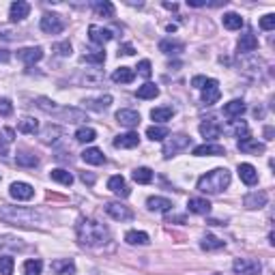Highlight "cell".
<instances>
[{"label": "cell", "instance_id": "1", "mask_svg": "<svg viewBox=\"0 0 275 275\" xmlns=\"http://www.w3.org/2000/svg\"><path fill=\"white\" fill-rule=\"evenodd\" d=\"M78 238L80 243L88 245V248H101L110 241V232L104 224H99L95 220H80L78 224Z\"/></svg>", "mask_w": 275, "mask_h": 275}, {"label": "cell", "instance_id": "2", "mask_svg": "<svg viewBox=\"0 0 275 275\" xmlns=\"http://www.w3.org/2000/svg\"><path fill=\"white\" fill-rule=\"evenodd\" d=\"M230 185V172L226 168H217L198 178V190L202 194H220Z\"/></svg>", "mask_w": 275, "mask_h": 275}, {"label": "cell", "instance_id": "3", "mask_svg": "<svg viewBox=\"0 0 275 275\" xmlns=\"http://www.w3.org/2000/svg\"><path fill=\"white\" fill-rule=\"evenodd\" d=\"M0 217L4 222H11V224H20V226H26V224H34L41 220V215L32 208H24V206H9V204H2L0 206Z\"/></svg>", "mask_w": 275, "mask_h": 275}, {"label": "cell", "instance_id": "4", "mask_svg": "<svg viewBox=\"0 0 275 275\" xmlns=\"http://www.w3.org/2000/svg\"><path fill=\"white\" fill-rule=\"evenodd\" d=\"M41 30L48 34H58L64 30V22L60 16H56V13H46V16L41 18Z\"/></svg>", "mask_w": 275, "mask_h": 275}, {"label": "cell", "instance_id": "5", "mask_svg": "<svg viewBox=\"0 0 275 275\" xmlns=\"http://www.w3.org/2000/svg\"><path fill=\"white\" fill-rule=\"evenodd\" d=\"M190 142H192V138H187V136H172L166 140L164 144V155L166 157H172V155H176L178 150H183L190 146Z\"/></svg>", "mask_w": 275, "mask_h": 275}, {"label": "cell", "instance_id": "6", "mask_svg": "<svg viewBox=\"0 0 275 275\" xmlns=\"http://www.w3.org/2000/svg\"><path fill=\"white\" fill-rule=\"evenodd\" d=\"M232 269L236 275H260V262L252 258H238L234 260Z\"/></svg>", "mask_w": 275, "mask_h": 275}, {"label": "cell", "instance_id": "7", "mask_svg": "<svg viewBox=\"0 0 275 275\" xmlns=\"http://www.w3.org/2000/svg\"><path fill=\"white\" fill-rule=\"evenodd\" d=\"M106 213L110 215L112 220H116V222H129V220H134L132 208L125 206V204H118V202H108V204H106Z\"/></svg>", "mask_w": 275, "mask_h": 275}, {"label": "cell", "instance_id": "8", "mask_svg": "<svg viewBox=\"0 0 275 275\" xmlns=\"http://www.w3.org/2000/svg\"><path fill=\"white\" fill-rule=\"evenodd\" d=\"M220 97H222L220 82H217V80H213V78H208L206 86L202 88V104H204V106H213V104H217V101H220Z\"/></svg>", "mask_w": 275, "mask_h": 275}, {"label": "cell", "instance_id": "9", "mask_svg": "<svg viewBox=\"0 0 275 275\" xmlns=\"http://www.w3.org/2000/svg\"><path fill=\"white\" fill-rule=\"evenodd\" d=\"M222 132H224V127H222L215 118H206V120L200 125V134L204 136L206 140H217V138L222 136Z\"/></svg>", "mask_w": 275, "mask_h": 275}, {"label": "cell", "instance_id": "10", "mask_svg": "<svg viewBox=\"0 0 275 275\" xmlns=\"http://www.w3.org/2000/svg\"><path fill=\"white\" fill-rule=\"evenodd\" d=\"M88 39L92 43H97V46H104L112 39V30H108V28H101V26H88Z\"/></svg>", "mask_w": 275, "mask_h": 275}, {"label": "cell", "instance_id": "11", "mask_svg": "<svg viewBox=\"0 0 275 275\" xmlns=\"http://www.w3.org/2000/svg\"><path fill=\"white\" fill-rule=\"evenodd\" d=\"M18 58L24 60L26 64H34L43 58V50L41 48H22V50H18Z\"/></svg>", "mask_w": 275, "mask_h": 275}, {"label": "cell", "instance_id": "12", "mask_svg": "<svg viewBox=\"0 0 275 275\" xmlns=\"http://www.w3.org/2000/svg\"><path fill=\"white\" fill-rule=\"evenodd\" d=\"M9 194L16 200H30L34 196V190H32V185H28V183H13Z\"/></svg>", "mask_w": 275, "mask_h": 275}, {"label": "cell", "instance_id": "13", "mask_svg": "<svg viewBox=\"0 0 275 275\" xmlns=\"http://www.w3.org/2000/svg\"><path fill=\"white\" fill-rule=\"evenodd\" d=\"M138 144H140V136L134 134V132L114 138V146H116V148H136Z\"/></svg>", "mask_w": 275, "mask_h": 275}, {"label": "cell", "instance_id": "14", "mask_svg": "<svg viewBox=\"0 0 275 275\" xmlns=\"http://www.w3.org/2000/svg\"><path fill=\"white\" fill-rule=\"evenodd\" d=\"M266 198H269L266 196V192H252L243 198V204L248 208H262L266 204Z\"/></svg>", "mask_w": 275, "mask_h": 275}, {"label": "cell", "instance_id": "15", "mask_svg": "<svg viewBox=\"0 0 275 275\" xmlns=\"http://www.w3.org/2000/svg\"><path fill=\"white\" fill-rule=\"evenodd\" d=\"M108 190L114 192V194H116V196H120V198H127V196H129V187H127L125 178H122L120 174L112 176L110 180H108Z\"/></svg>", "mask_w": 275, "mask_h": 275}, {"label": "cell", "instance_id": "16", "mask_svg": "<svg viewBox=\"0 0 275 275\" xmlns=\"http://www.w3.org/2000/svg\"><path fill=\"white\" fill-rule=\"evenodd\" d=\"M116 120L120 122V125H125V127H138V125H140V114H138L136 110H118L116 112Z\"/></svg>", "mask_w": 275, "mask_h": 275}, {"label": "cell", "instance_id": "17", "mask_svg": "<svg viewBox=\"0 0 275 275\" xmlns=\"http://www.w3.org/2000/svg\"><path fill=\"white\" fill-rule=\"evenodd\" d=\"M187 208L196 215H208L211 213V202L204 200V198H190L187 202Z\"/></svg>", "mask_w": 275, "mask_h": 275}, {"label": "cell", "instance_id": "18", "mask_svg": "<svg viewBox=\"0 0 275 275\" xmlns=\"http://www.w3.org/2000/svg\"><path fill=\"white\" fill-rule=\"evenodd\" d=\"M238 176H241V180L245 185H256L258 183V172H256L254 166H250V164L238 166Z\"/></svg>", "mask_w": 275, "mask_h": 275}, {"label": "cell", "instance_id": "19", "mask_svg": "<svg viewBox=\"0 0 275 275\" xmlns=\"http://www.w3.org/2000/svg\"><path fill=\"white\" fill-rule=\"evenodd\" d=\"M28 13H30V4L24 2V0H18V2L11 4V20L13 22H22L24 18H28Z\"/></svg>", "mask_w": 275, "mask_h": 275}, {"label": "cell", "instance_id": "20", "mask_svg": "<svg viewBox=\"0 0 275 275\" xmlns=\"http://www.w3.org/2000/svg\"><path fill=\"white\" fill-rule=\"evenodd\" d=\"M52 271L56 275H74L76 273V264H74V260H69V258L54 260V262H52Z\"/></svg>", "mask_w": 275, "mask_h": 275}, {"label": "cell", "instance_id": "21", "mask_svg": "<svg viewBox=\"0 0 275 275\" xmlns=\"http://www.w3.org/2000/svg\"><path fill=\"white\" fill-rule=\"evenodd\" d=\"M258 50V39L254 32H245L241 34V39H238V52H254Z\"/></svg>", "mask_w": 275, "mask_h": 275}, {"label": "cell", "instance_id": "22", "mask_svg": "<svg viewBox=\"0 0 275 275\" xmlns=\"http://www.w3.org/2000/svg\"><path fill=\"white\" fill-rule=\"evenodd\" d=\"M194 155L198 157H206V155H226V148L220 144H202V146L194 148Z\"/></svg>", "mask_w": 275, "mask_h": 275}, {"label": "cell", "instance_id": "23", "mask_svg": "<svg viewBox=\"0 0 275 275\" xmlns=\"http://www.w3.org/2000/svg\"><path fill=\"white\" fill-rule=\"evenodd\" d=\"M110 104H112V97H110V95H104V97H99V99L84 101V106L88 108V110H95V112H106L108 108H110Z\"/></svg>", "mask_w": 275, "mask_h": 275}, {"label": "cell", "instance_id": "24", "mask_svg": "<svg viewBox=\"0 0 275 275\" xmlns=\"http://www.w3.org/2000/svg\"><path fill=\"white\" fill-rule=\"evenodd\" d=\"M238 148L243 150V153H264V144L262 142H256L252 140V138H245V140H238Z\"/></svg>", "mask_w": 275, "mask_h": 275}, {"label": "cell", "instance_id": "25", "mask_svg": "<svg viewBox=\"0 0 275 275\" xmlns=\"http://www.w3.org/2000/svg\"><path fill=\"white\" fill-rule=\"evenodd\" d=\"M146 204H148V208H150V211H162V213H168L170 208L174 206V204H172V202H170L168 198H159V196L148 198V202H146Z\"/></svg>", "mask_w": 275, "mask_h": 275}, {"label": "cell", "instance_id": "26", "mask_svg": "<svg viewBox=\"0 0 275 275\" xmlns=\"http://www.w3.org/2000/svg\"><path fill=\"white\" fill-rule=\"evenodd\" d=\"M82 159L86 164H92V166H101V164H106V155L101 153L99 148H86L84 153H82Z\"/></svg>", "mask_w": 275, "mask_h": 275}, {"label": "cell", "instance_id": "27", "mask_svg": "<svg viewBox=\"0 0 275 275\" xmlns=\"http://www.w3.org/2000/svg\"><path fill=\"white\" fill-rule=\"evenodd\" d=\"M134 78H136V74H134V69H129V67H120L112 74V80L116 84H129V82H134Z\"/></svg>", "mask_w": 275, "mask_h": 275}, {"label": "cell", "instance_id": "28", "mask_svg": "<svg viewBox=\"0 0 275 275\" xmlns=\"http://www.w3.org/2000/svg\"><path fill=\"white\" fill-rule=\"evenodd\" d=\"M245 112V104L241 99H234V101H230V104L224 106V114L230 118H234V116H241V114Z\"/></svg>", "mask_w": 275, "mask_h": 275}, {"label": "cell", "instance_id": "29", "mask_svg": "<svg viewBox=\"0 0 275 275\" xmlns=\"http://www.w3.org/2000/svg\"><path fill=\"white\" fill-rule=\"evenodd\" d=\"M16 164L20 166V168H34V166L39 164V157L32 155V153H18Z\"/></svg>", "mask_w": 275, "mask_h": 275}, {"label": "cell", "instance_id": "30", "mask_svg": "<svg viewBox=\"0 0 275 275\" xmlns=\"http://www.w3.org/2000/svg\"><path fill=\"white\" fill-rule=\"evenodd\" d=\"M222 22H224V26H226L228 30H238V28L243 26V18L238 16V13H226Z\"/></svg>", "mask_w": 275, "mask_h": 275}, {"label": "cell", "instance_id": "31", "mask_svg": "<svg viewBox=\"0 0 275 275\" xmlns=\"http://www.w3.org/2000/svg\"><path fill=\"white\" fill-rule=\"evenodd\" d=\"M172 116H174V110H172V108H155V110L150 112V118L155 122H166Z\"/></svg>", "mask_w": 275, "mask_h": 275}, {"label": "cell", "instance_id": "32", "mask_svg": "<svg viewBox=\"0 0 275 275\" xmlns=\"http://www.w3.org/2000/svg\"><path fill=\"white\" fill-rule=\"evenodd\" d=\"M138 99H155L157 95H159V88L155 84H150V82H146L144 86H140V88H138Z\"/></svg>", "mask_w": 275, "mask_h": 275}, {"label": "cell", "instance_id": "33", "mask_svg": "<svg viewBox=\"0 0 275 275\" xmlns=\"http://www.w3.org/2000/svg\"><path fill=\"white\" fill-rule=\"evenodd\" d=\"M125 241L129 245H146L148 243V234L146 232H138V230H129L125 234Z\"/></svg>", "mask_w": 275, "mask_h": 275}, {"label": "cell", "instance_id": "34", "mask_svg": "<svg viewBox=\"0 0 275 275\" xmlns=\"http://www.w3.org/2000/svg\"><path fill=\"white\" fill-rule=\"evenodd\" d=\"M159 50H162L164 54H178V52H183V43L172 41V39H164L159 43Z\"/></svg>", "mask_w": 275, "mask_h": 275}, {"label": "cell", "instance_id": "35", "mask_svg": "<svg viewBox=\"0 0 275 275\" xmlns=\"http://www.w3.org/2000/svg\"><path fill=\"white\" fill-rule=\"evenodd\" d=\"M18 129H20L22 134H37L39 132V122L34 120V118H30V116H26V118L20 120Z\"/></svg>", "mask_w": 275, "mask_h": 275}, {"label": "cell", "instance_id": "36", "mask_svg": "<svg viewBox=\"0 0 275 275\" xmlns=\"http://www.w3.org/2000/svg\"><path fill=\"white\" fill-rule=\"evenodd\" d=\"M50 176H52V180H58V183H62V185H71L74 183V176H71V172H67V170H62V168H56V170H52L50 172Z\"/></svg>", "mask_w": 275, "mask_h": 275}, {"label": "cell", "instance_id": "37", "mask_svg": "<svg viewBox=\"0 0 275 275\" xmlns=\"http://www.w3.org/2000/svg\"><path fill=\"white\" fill-rule=\"evenodd\" d=\"M134 180H136V183H142V185H148L150 180H153V170H150V168L134 170Z\"/></svg>", "mask_w": 275, "mask_h": 275}, {"label": "cell", "instance_id": "38", "mask_svg": "<svg viewBox=\"0 0 275 275\" xmlns=\"http://www.w3.org/2000/svg\"><path fill=\"white\" fill-rule=\"evenodd\" d=\"M92 9L99 18H114V4L112 2H95Z\"/></svg>", "mask_w": 275, "mask_h": 275}, {"label": "cell", "instance_id": "39", "mask_svg": "<svg viewBox=\"0 0 275 275\" xmlns=\"http://www.w3.org/2000/svg\"><path fill=\"white\" fill-rule=\"evenodd\" d=\"M95 138H97V134H95V129H90V127H80L78 132H76V140L82 142V144L92 142Z\"/></svg>", "mask_w": 275, "mask_h": 275}, {"label": "cell", "instance_id": "40", "mask_svg": "<svg viewBox=\"0 0 275 275\" xmlns=\"http://www.w3.org/2000/svg\"><path fill=\"white\" fill-rule=\"evenodd\" d=\"M202 250H206V252H211V250H222L224 248V241H220L217 236H213V234H206L204 238H202Z\"/></svg>", "mask_w": 275, "mask_h": 275}, {"label": "cell", "instance_id": "41", "mask_svg": "<svg viewBox=\"0 0 275 275\" xmlns=\"http://www.w3.org/2000/svg\"><path fill=\"white\" fill-rule=\"evenodd\" d=\"M13 129H2V132H0V155H6V146H9V144L13 142Z\"/></svg>", "mask_w": 275, "mask_h": 275}, {"label": "cell", "instance_id": "42", "mask_svg": "<svg viewBox=\"0 0 275 275\" xmlns=\"http://www.w3.org/2000/svg\"><path fill=\"white\" fill-rule=\"evenodd\" d=\"M41 269H43V262L39 258L26 260L24 262V275H41Z\"/></svg>", "mask_w": 275, "mask_h": 275}, {"label": "cell", "instance_id": "43", "mask_svg": "<svg viewBox=\"0 0 275 275\" xmlns=\"http://www.w3.org/2000/svg\"><path fill=\"white\" fill-rule=\"evenodd\" d=\"M82 60H84V62L104 64V60H106V52H104V50H92V52H86V54L82 56Z\"/></svg>", "mask_w": 275, "mask_h": 275}, {"label": "cell", "instance_id": "44", "mask_svg": "<svg viewBox=\"0 0 275 275\" xmlns=\"http://www.w3.org/2000/svg\"><path fill=\"white\" fill-rule=\"evenodd\" d=\"M60 134H62V129H60V127H56V125H48V127H46V132H43V142H46V144L56 142Z\"/></svg>", "mask_w": 275, "mask_h": 275}, {"label": "cell", "instance_id": "45", "mask_svg": "<svg viewBox=\"0 0 275 275\" xmlns=\"http://www.w3.org/2000/svg\"><path fill=\"white\" fill-rule=\"evenodd\" d=\"M230 132H232L236 138H241V140H245V138H250V127H248V122H232V127H230Z\"/></svg>", "mask_w": 275, "mask_h": 275}, {"label": "cell", "instance_id": "46", "mask_svg": "<svg viewBox=\"0 0 275 275\" xmlns=\"http://www.w3.org/2000/svg\"><path fill=\"white\" fill-rule=\"evenodd\" d=\"M146 136L150 138V140H164V138H168L170 132H168V127H148L146 129Z\"/></svg>", "mask_w": 275, "mask_h": 275}, {"label": "cell", "instance_id": "47", "mask_svg": "<svg viewBox=\"0 0 275 275\" xmlns=\"http://www.w3.org/2000/svg\"><path fill=\"white\" fill-rule=\"evenodd\" d=\"M13 266H16V262H13L11 256H0V273H2V275H11L13 273Z\"/></svg>", "mask_w": 275, "mask_h": 275}, {"label": "cell", "instance_id": "48", "mask_svg": "<svg viewBox=\"0 0 275 275\" xmlns=\"http://www.w3.org/2000/svg\"><path fill=\"white\" fill-rule=\"evenodd\" d=\"M260 28H262V30H273L275 28V16L273 13H266L264 18H260Z\"/></svg>", "mask_w": 275, "mask_h": 275}, {"label": "cell", "instance_id": "49", "mask_svg": "<svg viewBox=\"0 0 275 275\" xmlns=\"http://www.w3.org/2000/svg\"><path fill=\"white\" fill-rule=\"evenodd\" d=\"M138 74H140L142 78H150V74H153L150 62L148 60H140V62H138Z\"/></svg>", "mask_w": 275, "mask_h": 275}, {"label": "cell", "instance_id": "50", "mask_svg": "<svg viewBox=\"0 0 275 275\" xmlns=\"http://www.w3.org/2000/svg\"><path fill=\"white\" fill-rule=\"evenodd\" d=\"M13 112V106L9 99H0V116H11Z\"/></svg>", "mask_w": 275, "mask_h": 275}, {"label": "cell", "instance_id": "51", "mask_svg": "<svg viewBox=\"0 0 275 275\" xmlns=\"http://www.w3.org/2000/svg\"><path fill=\"white\" fill-rule=\"evenodd\" d=\"M54 50H56V52H58L60 56H69V54H71V43H69V41L56 43V46H54Z\"/></svg>", "mask_w": 275, "mask_h": 275}, {"label": "cell", "instance_id": "52", "mask_svg": "<svg viewBox=\"0 0 275 275\" xmlns=\"http://www.w3.org/2000/svg\"><path fill=\"white\" fill-rule=\"evenodd\" d=\"M206 82H208V78H204V76H196V78L192 80V86H194V88H204Z\"/></svg>", "mask_w": 275, "mask_h": 275}, {"label": "cell", "instance_id": "53", "mask_svg": "<svg viewBox=\"0 0 275 275\" xmlns=\"http://www.w3.org/2000/svg\"><path fill=\"white\" fill-rule=\"evenodd\" d=\"M80 178H82V183H86V185H92V183H95V174H90V172H82V174H80Z\"/></svg>", "mask_w": 275, "mask_h": 275}, {"label": "cell", "instance_id": "54", "mask_svg": "<svg viewBox=\"0 0 275 275\" xmlns=\"http://www.w3.org/2000/svg\"><path fill=\"white\" fill-rule=\"evenodd\" d=\"M118 54H125V56H134V54H136V50H134V46H122V48L118 50Z\"/></svg>", "mask_w": 275, "mask_h": 275}, {"label": "cell", "instance_id": "55", "mask_svg": "<svg viewBox=\"0 0 275 275\" xmlns=\"http://www.w3.org/2000/svg\"><path fill=\"white\" fill-rule=\"evenodd\" d=\"M9 58H11V54L6 50H0V62H9Z\"/></svg>", "mask_w": 275, "mask_h": 275}, {"label": "cell", "instance_id": "56", "mask_svg": "<svg viewBox=\"0 0 275 275\" xmlns=\"http://www.w3.org/2000/svg\"><path fill=\"white\" fill-rule=\"evenodd\" d=\"M264 136H266V140H273V127H266L264 129Z\"/></svg>", "mask_w": 275, "mask_h": 275}, {"label": "cell", "instance_id": "57", "mask_svg": "<svg viewBox=\"0 0 275 275\" xmlns=\"http://www.w3.org/2000/svg\"><path fill=\"white\" fill-rule=\"evenodd\" d=\"M164 6H166V9H172V11L176 9V4H174V2H164Z\"/></svg>", "mask_w": 275, "mask_h": 275}]
</instances>
